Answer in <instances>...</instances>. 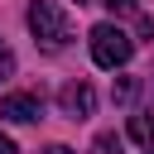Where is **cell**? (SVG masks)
I'll return each instance as SVG.
<instances>
[{
    "mask_svg": "<svg viewBox=\"0 0 154 154\" xmlns=\"http://www.w3.org/2000/svg\"><path fill=\"white\" fill-rule=\"evenodd\" d=\"M135 91H140V82H135V77H120V82H116V91H111V96H116V101H120V106H125V101H130V96H135Z\"/></svg>",
    "mask_w": 154,
    "mask_h": 154,
    "instance_id": "cell-7",
    "label": "cell"
},
{
    "mask_svg": "<svg viewBox=\"0 0 154 154\" xmlns=\"http://www.w3.org/2000/svg\"><path fill=\"white\" fill-rule=\"evenodd\" d=\"M130 53H135V38L120 24H96L91 29V58H96V67H125Z\"/></svg>",
    "mask_w": 154,
    "mask_h": 154,
    "instance_id": "cell-2",
    "label": "cell"
},
{
    "mask_svg": "<svg viewBox=\"0 0 154 154\" xmlns=\"http://www.w3.org/2000/svg\"><path fill=\"white\" fill-rule=\"evenodd\" d=\"M14 77V53H10V43L0 38V82H10Z\"/></svg>",
    "mask_w": 154,
    "mask_h": 154,
    "instance_id": "cell-8",
    "label": "cell"
},
{
    "mask_svg": "<svg viewBox=\"0 0 154 154\" xmlns=\"http://www.w3.org/2000/svg\"><path fill=\"white\" fill-rule=\"evenodd\" d=\"M130 140H140L149 149L154 144V116H130Z\"/></svg>",
    "mask_w": 154,
    "mask_h": 154,
    "instance_id": "cell-5",
    "label": "cell"
},
{
    "mask_svg": "<svg viewBox=\"0 0 154 154\" xmlns=\"http://www.w3.org/2000/svg\"><path fill=\"white\" fill-rule=\"evenodd\" d=\"M77 5H87V0H77Z\"/></svg>",
    "mask_w": 154,
    "mask_h": 154,
    "instance_id": "cell-13",
    "label": "cell"
},
{
    "mask_svg": "<svg viewBox=\"0 0 154 154\" xmlns=\"http://www.w3.org/2000/svg\"><path fill=\"white\" fill-rule=\"evenodd\" d=\"M96 5H106L111 14H125V10H135V0H96Z\"/></svg>",
    "mask_w": 154,
    "mask_h": 154,
    "instance_id": "cell-9",
    "label": "cell"
},
{
    "mask_svg": "<svg viewBox=\"0 0 154 154\" xmlns=\"http://www.w3.org/2000/svg\"><path fill=\"white\" fill-rule=\"evenodd\" d=\"M29 29H34V38H38L48 53L67 48V38H72V19H67L53 0H29Z\"/></svg>",
    "mask_w": 154,
    "mask_h": 154,
    "instance_id": "cell-1",
    "label": "cell"
},
{
    "mask_svg": "<svg viewBox=\"0 0 154 154\" xmlns=\"http://www.w3.org/2000/svg\"><path fill=\"white\" fill-rule=\"evenodd\" d=\"M58 106H63L67 120H87V116L96 111V91H91L87 82H67V87L58 91Z\"/></svg>",
    "mask_w": 154,
    "mask_h": 154,
    "instance_id": "cell-3",
    "label": "cell"
},
{
    "mask_svg": "<svg viewBox=\"0 0 154 154\" xmlns=\"http://www.w3.org/2000/svg\"><path fill=\"white\" fill-rule=\"evenodd\" d=\"M0 154H19V149H14V140H10V135H0Z\"/></svg>",
    "mask_w": 154,
    "mask_h": 154,
    "instance_id": "cell-10",
    "label": "cell"
},
{
    "mask_svg": "<svg viewBox=\"0 0 154 154\" xmlns=\"http://www.w3.org/2000/svg\"><path fill=\"white\" fill-rule=\"evenodd\" d=\"M0 116L14 120V125H34V120H43V101H38L34 91H10V96L0 101Z\"/></svg>",
    "mask_w": 154,
    "mask_h": 154,
    "instance_id": "cell-4",
    "label": "cell"
},
{
    "mask_svg": "<svg viewBox=\"0 0 154 154\" xmlns=\"http://www.w3.org/2000/svg\"><path fill=\"white\" fill-rule=\"evenodd\" d=\"M91 154H120V135H111V130L96 135V140H91Z\"/></svg>",
    "mask_w": 154,
    "mask_h": 154,
    "instance_id": "cell-6",
    "label": "cell"
},
{
    "mask_svg": "<svg viewBox=\"0 0 154 154\" xmlns=\"http://www.w3.org/2000/svg\"><path fill=\"white\" fill-rule=\"evenodd\" d=\"M43 154H72V149H67V144H48Z\"/></svg>",
    "mask_w": 154,
    "mask_h": 154,
    "instance_id": "cell-11",
    "label": "cell"
},
{
    "mask_svg": "<svg viewBox=\"0 0 154 154\" xmlns=\"http://www.w3.org/2000/svg\"><path fill=\"white\" fill-rule=\"evenodd\" d=\"M144 154H154V144H149V149H144Z\"/></svg>",
    "mask_w": 154,
    "mask_h": 154,
    "instance_id": "cell-12",
    "label": "cell"
}]
</instances>
